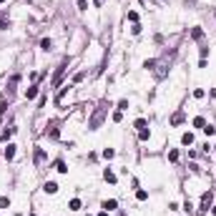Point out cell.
<instances>
[{"label":"cell","instance_id":"obj_21","mask_svg":"<svg viewBox=\"0 0 216 216\" xmlns=\"http://www.w3.org/2000/svg\"><path fill=\"white\" fill-rule=\"evenodd\" d=\"M136 196H138V201H146V199H148V193H146V191H138Z\"/></svg>","mask_w":216,"mask_h":216},{"label":"cell","instance_id":"obj_23","mask_svg":"<svg viewBox=\"0 0 216 216\" xmlns=\"http://www.w3.org/2000/svg\"><path fill=\"white\" fill-rule=\"evenodd\" d=\"M78 8H81V10H86V8H88V3H86V0H78Z\"/></svg>","mask_w":216,"mask_h":216},{"label":"cell","instance_id":"obj_14","mask_svg":"<svg viewBox=\"0 0 216 216\" xmlns=\"http://www.w3.org/2000/svg\"><path fill=\"white\" fill-rule=\"evenodd\" d=\"M204 133H206V136H214V133H216V128H214V126H208V123H206V126H204Z\"/></svg>","mask_w":216,"mask_h":216},{"label":"cell","instance_id":"obj_7","mask_svg":"<svg viewBox=\"0 0 216 216\" xmlns=\"http://www.w3.org/2000/svg\"><path fill=\"white\" fill-rule=\"evenodd\" d=\"M181 121H184V113H181V111H178V113H176V116L171 118V126H178Z\"/></svg>","mask_w":216,"mask_h":216},{"label":"cell","instance_id":"obj_16","mask_svg":"<svg viewBox=\"0 0 216 216\" xmlns=\"http://www.w3.org/2000/svg\"><path fill=\"white\" fill-rule=\"evenodd\" d=\"M71 208H73V211H78V208H81V199H73V201H71Z\"/></svg>","mask_w":216,"mask_h":216},{"label":"cell","instance_id":"obj_6","mask_svg":"<svg viewBox=\"0 0 216 216\" xmlns=\"http://www.w3.org/2000/svg\"><path fill=\"white\" fill-rule=\"evenodd\" d=\"M5 158H8V161L15 158V146H8V148H5Z\"/></svg>","mask_w":216,"mask_h":216},{"label":"cell","instance_id":"obj_8","mask_svg":"<svg viewBox=\"0 0 216 216\" xmlns=\"http://www.w3.org/2000/svg\"><path fill=\"white\" fill-rule=\"evenodd\" d=\"M116 206H118V204H116L113 199H111V201H103V208H106V211H113Z\"/></svg>","mask_w":216,"mask_h":216},{"label":"cell","instance_id":"obj_17","mask_svg":"<svg viewBox=\"0 0 216 216\" xmlns=\"http://www.w3.org/2000/svg\"><path fill=\"white\" fill-rule=\"evenodd\" d=\"M191 35H193V38H196V40H199L201 35H204V30H201V28H193V33H191Z\"/></svg>","mask_w":216,"mask_h":216},{"label":"cell","instance_id":"obj_13","mask_svg":"<svg viewBox=\"0 0 216 216\" xmlns=\"http://www.w3.org/2000/svg\"><path fill=\"white\" fill-rule=\"evenodd\" d=\"M193 126H196V128H204V126H206V121L199 116V118H193Z\"/></svg>","mask_w":216,"mask_h":216},{"label":"cell","instance_id":"obj_12","mask_svg":"<svg viewBox=\"0 0 216 216\" xmlns=\"http://www.w3.org/2000/svg\"><path fill=\"white\" fill-rule=\"evenodd\" d=\"M55 171H60V173H65V161H55Z\"/></svg>","mask_w":216,"mask_h":216},{"label":"cell","instance_id":"obj_25","mask_svg":"<svg viewBox=\"0 0 216 216\" xmlns=\"http://www.w3.org/2000/svg\"><path fill=\"white\" fill-rule=\"evenodd\" d=\"M30 216H35V214H30Z\"/></svg>","mask_w":216,"mask_h":216},{"label":"cell","instance_id":"obj_18","mask_svg":"<svg viewBox=\"0 0 216 216\" xmlns=\"http://www.w3.org/2000/svg\"><path fill=\"white\" fill-rule=\"evenodd\" d=\"M169 161H173V163L178 161V151H171V153H169Z\"/></svg>","mask_w":216,"mask_h":216},{"label":"cell","instance_id":"obj_22","mask_svg":"<svg viewBox=\"0 0 216 216\" xmlns=\"http://www.w3.org/2000/svg\"><path fill=\"white\" fill-rule=\"evenodd\" d=\"M128 20H133V23H136V20H138V13H136V10H131V13H128Z\"/></svg>","mask_w":216,"mask_h":216},{"label":"cell","instance_id":"obj_9","mask_svg":"<svg viewBox=\"0 0 216 216\" xmlns=\"http://www.w3.org/2000/svg\"><path fill=\"white\" fill-rule=\"evenodd\" d=\"M103 178H106L108 184H116V173H113V171H106V173H103Z\"/></svg>","mask_w":216,"mask_h":216},{"label":"cell","instance_id":"obj_20","mask_svg":"<svg viewBox=\"0 0 216 216\" xmlns=\"http://www.w3.org/2000/svg\"><path fill=\"white\" fill-rule=\"evenodd\" d=\"M136 128H138V131L146 128V121H143V118H138V121H136Z\"/></svg>","mask_w":216,"mask_h":216},{"label":"cell","instance_id":"obj_1","mask_svg":"<svg viewBox=\"0 0 216 216\" xmlns=\"http://www.w3.org/2000/svg\"><path fill=\"white\" fill-rule=\"evenodd\" d=\"M103 116H106V103H103V106L96 111V116L90 118V128H98V126H101V121H103Z\"/></svg>","mask_w":216,"mask_h":216},{"label":"cell","instance_id":"obj_10","mask_svg":"<svg viewBox=\"0 0 216 216\" xmlns=\"http://www.w3.org/2000/svg\"><path fill=\"white\" fill-rule=\"evenodd\" d=\"M55 191H58V186H55L53 181H48L45 184V193H55Z\"/></svg>","mask_w":216,"mask_h":216},{"label":"cell","instance_id":"obj_5","mask_svg":"<svg viewBox=\"0 0 216 216\" xmlns=\"http://www.w3.org/2000/svg\"><path fill=\"white\" fill-rule=\"evenodd\" d=\"M181 143H184V146H191V143H193V136H191V133H184V136H181Z\"/></svg>","mask_w":216,"mask_h":216},{"label":"cell","instance_id":"obj_24","mask_svg":"<svg viewBox=\"0 0 216 216\" xmlns=\"http://www.w3.org/2000/svg\"><path fill=\"white\" fill-rule=\"evenodd\" d=\"M101 3H103V0H96V5H101Z\"/></svg>","mask_w":216,"mask_h":216},{"label":"cell","instance_id":"obj_2","mask_svg":"<svg viewBox=\"0 0 216 216\" xmlns=\"http://www.w3.org/2000/svg\"><path fill=\"white\" fill-rule=\"evenodd\" d=\"M65 68H68V63H63V65L58 68V71H55V75H53V86H55V88L60 86V78H63V73H65Z\"/></svg>","mask_w":216,"mask_h":216},{"label":"cell","instance_id":"obj_19","mask_svg":"<svg viewBox=\"0 0 216 216\" xmlns=\"http://www.w3.org/2000/svg\"><path fill=\"white\" fill-rule=\"evenodd\" d=\"M128 108V101H118V111H126Z\"/></svg>","mask_w":216,"mask_h":216},{"label":"cell","instance_id":"obj_11","mask_svg":"<svg viewBox=\"0 0 216 216\" xmlns=\"http://www.w3.org/2000/svg\"><path fill=\"white\" fill-rule=\"evenodd\" d=\"M35 96H38V88H35V86H33V88H28V90H25V98H35Z\"/></svg>","mask_w":216,"mask_h":216},{"label":"cell","instance_id":"obj_4","mask_svg":"<svg viewBox=\"0 0 216 216\" xmlns=\"http://www.w3.org/2000/svg\"><path fill=\"white\" fill-rule=\"evenodd\" d=\"M40 48H43V50H50V48H53V40H50V38H43V40H40Z\"/></svg>","mask_w":216,"mask_h":216},{"label":"cell","instance_id":"obj_15","mask_svg":"<svg viewBox=\"0 0 216 216\" xmlns=\"http://www.w3.org/2000/svg\"><path fill=\"white\" fill-rule=\"evenodd\" d=\"M113 156H116L113 148H106V151H103V158H113Z\"/></svg>","mask_w":216,"mask_h":216},{"label":"cell","instance_id":"obj_3","mask_svg":"<svg viewBox=\"0 0 216 216\" xmlns=\"http://www.w3.org/2000/svg\"><path fill=\"white\" fill-rule=\"evenodd\" d=\"M211 191H206L204 193V196H201V211H208V206H211Z\"/></svg>","mask_w":216,"mask_h":216}]
</instances>
